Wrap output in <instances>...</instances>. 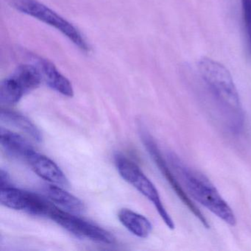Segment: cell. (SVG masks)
Listing matches in <instances>:
<instances>
[{
  "label": "cell",
  "instance_id": "15",
  "mask_svg": "<svg viewBox=\"0 0 251 251\" xmlns=\"http://www.w3.org/2000/svg\"><path fill=\"white\" fill-rule=\"evenodd\" d=\"M242 20L246 33L248 50L251 55V0H241Z\"/></svg>",
  "mask_w": 251,
  "mask_h": 251
},
{
  "label": "cell",
  "instance_id": "12",
  "mask_svg": "<svg viewBox=\"0 0 251 251\" xmlns=\"http://www.w3.org/2000/svg\"><path fill=\"white\" fill-rule=\"evenodd\" d=\"M118 219L127 230L142 239L148 238L152 230L150 220L128 208H123L118 213Z\"/></svg>",
  "mask_w": 251,
  "mask_h": 251
},
{
  "label": "cell",
  "instance_id": "8",
  "mask_svg": "<svg viewBox=\"0 0 251 251\" xmlns=\"http://www.w3.org/2000/svg\"><path fill=\"white\" fill-rule=\"evenodd\" d=\"M25 54L29 61L39 70L42 80L50 89L68 98L74 96V89L71 82L60 73L53 63L29 51L25 52Z\"/></svg>",
  "mask_w": 251,
  "mask_h": 251
},
{
  "label": "cell",
  "instance_id": "16",
  "mask_svg": "<svg viewBox=\"0 0 251 251\" xmlns=\"http://www.w3.org/2000/svg\"><path fill=\"white\" fill-rule=\"evenodd\" d=\"M11 177L7 171L4 170L3 169L1 170L0 172V186L1 188L8 187L11 186Z\"/></svg>",
  "mask_w": 251,
  "mask_h": 251
},
{
  "label": "cell",
  "instance_id": "13",
  "mask_svg": "<svg viewBox=\"0 0 251 251\" xmlns=\"http://www.w3.org/2000/svg\"><path fill=\"white\" fill-rule=\"evenodd\" d=\"M0 119L1 121L25 132L36 142L40 143L43 140L42 132L38 128L37 126L21 113L12 111L8 108H2L0 114Z\"/></svg>",
  "mask_w": 251,
  "mask_h": 251
},
{
  "label": "cell",
  "instance_id": "5",
  "mask_svg": "<svg viewBox=\"0 0 251 251\" xmlns=\"http://www.w3.org/2000/svg\"><path fill=\"white\" fill-rule=\"evenodd\" d=\"M141 135H142V142H143L147 151L149 152L151 158H152L154 162L158 167V170L161 171L166 180L170 183V186L173 188V191L176 192L179 199H180L183 203L186 205V207L195 216V217L200 220L204 227L206 228L210 227L208 220H206L205 216L201 212L198 207L195 205V202L188 195L186 191L183 189L181 183L177 178L176 175L175 174L169 163H167V161L164 159L159 148L157 146L156 143L152 139V136L145 130H142L141 132Z\"/></svg>",
  "mask_w": 251,
  "mask_h": 251
},
{
  "label": "cell",
  "instance_id": "4",
  "mask_svg": "<svg viewBox=\"0 0 251 251\" xmlns=\"http://www.w3.org/2000/svg\"><path fill=\"white\" fill-rule=\"evenodd\" d=\"M115 164L120 176L149 200L156 208L166 226L171 230L174 229V222L166 210L155 185L145 176L139 166L120 154L115 156Z\"/></svg>",
  "mask_w": 251,
  "mask_h": 251
},
{
  "label": "cell",
  "instance_id": "11",
  "mask_svg": "<svg viewBox=\"0 0 251 251\" xmlns=\"http://www.w3.org/2000/svg\"><path fill=\"white\" fill-rule=\"evenodd\" d=\"M45 192L52 202L68 212L74 214H82L86 211V206L83 202L58 185H48L45 186Z\"/></svg>",
  "mask_w": 251,
  "mask_h": 251
},
{
  "label": "cell",
  "instance_id": "7",
  "mask_svg": "<svg viewBox=\"0 0 251 251\" xmlns=\"http://www.w3.org/2000/svg\"><path fill=\"white\" fill-rule=\"evenodd\" d=\"M50 219L80 239H89L99 243L113 245L116 239L112 233L102 227L83 220L75 214L62 211L56 207Z\"/></svg>",
  "mask_w": 251,
  "mask_h": 251
},
{
  "label": "cell",
  "instance_id": "2",
  "mask_svg": "<svg viewBox=\"0 0 251 251\" xmlns=\"http://www.w3.org/2000/svg\"><path fill=\"white\" fill-rule=\"evenodd\" d=\"M169 164L191 198L203 205L230 226L236 224V216L215 186L202 173L185 164L177 155L169 154Z\"/></svg>",
  "mask_w": 251,
  "mask_h": 251
},
{
  "label": "cell",
  "instance_id": "3",
  "mask_svg": "<svg viewBox=\"0 0 251 251\" xmlns=\"http://www.w3.org/2000/svg\"><path fill=\"white\" fill-rule=\"evenodd\" d=\"M11 5L19 12L33 17L56 29L82 52L86 53L90 52V45L81 32L49 7L41 3L37 0H11Z\"/></svg>",
  "mask_w": 251,
  "mask_h": 251
},
{
  "label": "cell",
  "instance_id": "1",
  "mask_svg": "<svg viewBox=\"0 0 251 251\" xmlns=\"http://www.w3.org/2000/svg\"><path fill=\"white\" fill-rule=\"evenodd\" d=\"M198 69L227 128L236 134L240 133L245 114L231 75L223 64L206 57L198 61Z\"/></svg>",
  "mask_w": 251,
  "mask_h": 251
},
{
  "label": "cell",
  "instance_id": "9",
  "mask_svg": "<svg viewBox=\"0 0 251 251\" xmlns=\"http://www.w3.org/2000/svg\"><path fill=\"white\" fill-rule=\"evenodd\" d=\"M27 162L34 173L44 180L58 186H69L68 179L64 172L48 157L36 151L30 155Z\"/></svg>",
  "mask_w": 251,
  "mask_h": 251
},
{
  "label": "cell",
  "instance_id": "14",
  "mask_svg": "<svg viewBox=\"0 0 251 251\" xmlns=\"http://www.w3.org/2000/svg\"><path fill=\"white\" fill-rule=\"evenodd\" d=\"M25 95L24 88L13 74L0 85V103L2 108L16 105Z\"/></svg>",
  "mask_w": 251,
  "mask_h": 251
},
{
  "label": "cell",
  "instance_id": "10",
  "mask_svg": "<svg viewBox=\"0 0 251 251\" xmlns=\"http://www.w3.org/2000/svg\"><path fill=\"white\" fill-rule=\"evenodd\" d=\"M0 143L7 155L26 162L30 155L36 152L33 145L27 139L4 127L0 130Z\"/></svg>",
  "mask_w": 251,
  "mask_h": 251
},
{
  "label": "cell",
  "instance_id": "6",
  "mask_svg": "<svg viewBox=\"0 0 251 251\" xmlns=\"http://www.w3.org/2000/svg\"><path fill=\"white\" fill-rule=\"evenodd\" d=\"M0 202L4 206L11 209L48 218L57 207L49 200L37 194L22 190L12 186L1 188Z\"/></svg>",
  "mask_w": 251,
  "mask_h": 251
}]
</instances>
